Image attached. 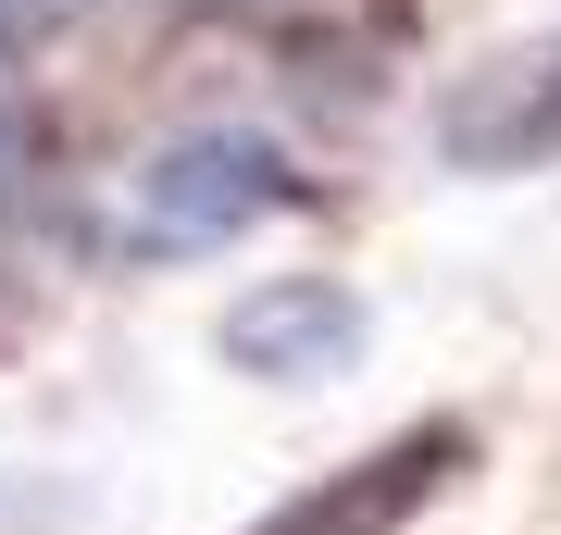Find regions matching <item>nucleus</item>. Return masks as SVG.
<instances>
[{"label": "nucleus", "instance_id": "20e7f679", "mask_svg": "<svg viewBox=\"0 0 561 535\" xmlns=\"http://www.w3.org/2000/svg\"><path fill=\"white\" fill-rule=\"evenodd\" d=\"M549 138H561V38L537 62H500V75L449 113V150L461 162H512V150H549Z\"/></svg>", "mask_w": 561, "mask_h": 535}, {"label": "nucleus", "instance_id": "7ed1b4c3", "mask_svg": "<svg viewBox=\"0 0 561 535\" xmlns=\"http://www.w3.org/2000/svg\"><path fill=\"white\" fill-rule=\"evenodd\" d=\"M362 337V299L350 287H312V275H287V287H250L238 312H225V361H238V374H262V386H300V374H324V361H337Z\"/></svg>", "mask_w": 561, "mask_h": 535}, {"label": "nucleus", "instance_id": "f03ea898", "mask_svg": "<svg viewBox=\"0 0 561 535\" xmlns=\"http://www.w3.org/2000/svg\"><path fill=\"white\" fill-rule=\"evenodd\" d=\"M461 461H474V437L461 423H412V437H387V449H362L350 474H324V486H300L287 511H262L250 535H400L424 498H437Z\"/></svg>", "mask_w": 561, "mask_h": 535}, {"label": "nucleus", "instance_id": "f257e3e1", "mask_svg": "<svg viewBox=\"0 0 561 535\" xmlns=\"http://www.w3.org/2000/svg\"><path fill=\"white\" fill-rule=\"evenodd\" d=\"M287 199H300L287 150L250 138V125H213V138H175L113 199V237L150 249V261H187V249H225V237H250V224H275Z\"/></svg>", "mask_w": 561, "mask_h": 535}]
</instances>
